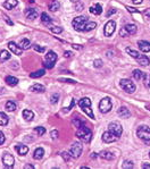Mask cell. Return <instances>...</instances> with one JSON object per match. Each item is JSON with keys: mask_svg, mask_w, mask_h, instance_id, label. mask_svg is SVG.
<instances>
[{"mask_svg": "<svg viewBox=\"0 0 150 169\" xmlns=\"http://www.w3.org/2000/svg\"><path fill=\"white\" fill-rule=\"evenodd\" d=\"M2 162L5 164L6 167H13L14 166V162H15V160H14V157L9 153H6L4 157H2Z\"/></svg>", "mask_w": 150, "mask_h": 169, "instance_id": "cell-12", "label": "cell"}, {"mask_svg": "<svg viewBox=\"0 0 150 169\" xmlns=\"http://www.w3.org/2000/svg\"><path fill=\"white\" fill-rule=\"evenodd\" d=\"M108 129H109V132L114 134L116 137H119V136L122 135V133H123V127L121 126V124L116 123V122L109 124Z\"/></svg>", "mask_w": 150, "mask_h": 169, "instance_id": "cell-10", "label": "cell"}, {"mask_svg": "<svg viewBox=\"0 0 150 169\" xmlns=\"http://www.w3.org/2000/svg\"><path fill=\"white\" fill-rule=\"evenodd\" d=\"M18 47L21 48L22 50H27V49H30L31 43H30V41H29L27 39H22L21 42H20V44H18Z\"/></svg>", "mask_w": 150, "mask_h": 169, "instance_id": "cell-24", "label": "cell"}, {"mask_svg": "<svg viewBox=\"0 0 150 169\" xmlns=\"http://www.w3.org/2000/svg\"><path fill=\"white\" fill-rule=\"evenodd\" d=\"M126 9H127L130 13H138V11H136V9H134V8H131V7H126Z\"/></svg>", "mask_w": 150, "mask_h": 169, "instance_id": "cell-50", "label": "cell"}, {"mask_svg": "<svg viewBox=\"0 0 150 169\" xmlns=\"http://www.w3.org/2000/svg\"><path fill=\"white\" fill-rule=\"evenodd\" d=\"M8 124V116L5 113H0V126H6Z\"/></svg>", "mask_w": 150, "mask_h": 169, "instance_id": "cell-31", "label": "cell"}, {"mask_svg": "<svg viewBox=\"0 0 150 169\" xmlns=\"http://www.w3.org/2000/svg\"><path fill=\"white\" fill-rule=\"evenodd\" d=\"M73 48H74V49H78V50L82 49V47H80L78 44H73Z\"/></svg>", "mask_w": 150, "mask_h": 169, "instance_id": "cell-54", "label": "cell"}, {"mask_svg": "<svg viewBox=\"0 0 150 169\" xmlns=\"http://www.w3.org/2000/svg\"><path fill=\"white\" fill-rule=\"evenodd\" d=\"M96 26H97V23H94V22H88L85 24V26H84V31L85 32L92 31L93 29H96Z\"/></svg>", "mask_w": 150, "mask_h": 169, "instance_id": "cell-33", "label": "cell"}, {"mask_svg": "<svg viewBox=\"0 0 150 169\" xmlns=\"http://www.w3.org/2000/svg\"><path fill=\"white\" fill-rule=\"evenodd\" d=\"M90 13L93 14V15H100L103 13V7L99 5V4H96L90 7Z\"/></svg>", "mask_w": 150, "mask_h": 169, "instance_id": "cell-18", "label": "cell"}, {"mask_svg": "<svg viewBox=\"0 0 150 169\" xmlns=\"http://www.w3.org/2000/svg\"><path fill=\"white\" fill-rule=\"evenodd\" d=\"M6 109H7V111H15L16 109H17V106H16V103L14 101H7V103H6Z\"/></svg>", "mask_w": 150, "mask_h": 169, "instance_id": "cell-29", "label": "cell"}, {"mask_svg": "<svg viewBox=\"0 0 150 169\" xmlns=\"http://www.w3.org/2000/svg\"><path fill=\"white\" fill-rule=\"evenodd\" d=\"M117 113H118L122 118H129L130 116H131L129 109H127L126 107H121L118 110H117Z\"/></svg>", "mask_w": 150, "mask_h": 169, "instance_id": "cell-19", "label": "cell"}, {"mask_svg": "<svg viewBox=\"0 0 150 169\" xmlns=\"http://www.w3.org/2000/svg\"><path fill=\"white\" fill-rule=\"evenodd\" d=\"M142 168H149L150 169V164H143Z\"/></svg>", "mask_w": 150, "mask_h": 169, "instance_id": "cell-56", "label": "cell"}, {"mask_svg": "<svg viewBox=\"0 0 150 169\" xmlns=\"http://www.w3.org/2000/svg\"><path fill=\"white\" fill-rule=\"evenodd\" d=\"M116 9H115V8H113V9H110V11H108V13H107V17H109V16H112V15H114L115 13H116Z\"/></svg>", "mask_w": 150, "mask_h": 169, "instance_id": "cell-49", "label": "cell"}, {"mask_svg": "<svg viewBox=\"0 0 150 169\" xmlns=\"http://www.w3.org/2000/svg\"><path fill=\"white\" fill-rule=\"evenodd\" d=\"M132 2H133L134 5H140V4L142 2V0H132Z\"/></svg>", "mask_w": 150, "mask_h": 169, "instance_id": "cell-52", "label": "cell"}, {"mask_svg": "<svg viewBox=\"0 0 150 169\" xmlns=\"http://www.w3.org/2000/svg\"><path fill=\"white\" fill-rule=\"evenodd\" d=\"M149 158H150V152H149Z\"/></svg>", "mask_w": 150, "mask_h": 169, "instance_id": "cell-58", "label": "cell"}, {"mask_svg": "<svg viewBox=\"0 0 150 169\" xmlns=\"http://www.w3.org/2000/svg\"><path fill=\"white\" fill-rule=\"evenodd\" d=\"M23 118L25 119L26 122H31L32 119L34 118V113L31 111V110L25 109V110H23Z\"/></svg>", "mask_w": 150, "mask_h": 169, "instance_id": "cell-20", "label": "cell"}, {"mask_svg": "<svg viewBox=\"0 0 150 169\" xmlns=\"http://www.w3.org/2000/svg\"><path fill=\"white\" fill-rule=\"evenodd\" d=\"M15 150L18 152L20 155H25L29 152V148L26 145H23V144H17V145H15Z\"/></svg>", "mask_w": 150, "mask_h": 169, "instance_id": "cell-16", "label": "cell"}, {"mask_svg": "<svg viewBox=\"0 0 150 169\" xmlns=\"http://www.w3.org/2000/svg\"><path fill=\"white\" fill-rule=\"evenodd\" d=\"M78 106L91 119H94V113H93L92 109H91V100L89 98H82L78 101Z\"/></svg>", "mask_w": 150, "mask_h": 169, "instance_id": "cell-2", "label": "cell"}, {"mask_svg": "<svg viewBox=\"0 0 150 169\" xmlns=\"http://www.w3.org/2000/svg\"><path fill=\"white\" fill-rule=\"evenodd\" d=\"M5 135H4V133H2V132H0V145H1V144H4L5 143Z\"/></svg>", "mask_w": 150, "mask_h": 169, "instance_id": "cell-46", "label": "cell"}, {"mask_svg": "<svg viewBox=\"0 0 150 169\" xmlns=\"http://www.w3.org/2000/svg\"><path fill=\"white\" fill-rule=\"evenodd\" d=\"M62 155H63V158H64V160H66V161H68V160H69V157H71V154L68 153V152H63Z\"/></svg>", "mask_w": 150, "mask_h": 169, "instance_id": "cell-44", "label": "cell"}, {"mask_svg": "<svg viewBox=\"0 0 150 169\" xmlns=\"http://www.w3.org/2000/svg\"><path fill=\"white\" fill-rule=\"evenodd\" d=\"M50 30H51V32L52 33H55V34H59V33H62L63 32V29L62 27H59V26H54V27H51Z\"/></svg>", "mask_w": 150, "mask_h": 169, "instance_id": "cell-41", "label": "cell"}, {"mask_svg": "<svg viewBox=\"0 0 150 169\" xmlns=\"http://www.w3.org/2000/svg\"><path fill=\"white\" fill-rule=\"evenodd\" d=\"M59 7H60V5H59V2H58L57 0H51V1L49 2V9L51 11H58Z\"/></svg>", "mask_w": 150, "mask_h": 169, "instance_id": "cell-27", "label": "cell"}, {"mask_svg": "<svg viewBox=\"0 0 150 169\" xmlns=\"http://www.w3.org/2000/svg\"><path fill=\"white\" fill-rule=\"evenodd\" d=\"M5 82L9 85V86H15L18 84V78H16L14 76H7L5 78Z\"/></svg>", "mask_w": 150, "mask_h": 169, "instance_id": "cell-21", "label": "cell"}, {"mask_svg": "<svg viewBox=\"0 0 150 169\" xmlns=\"http://www.w3.org/2000/svg\"><path fill=\"white\" fill-rule=\"evenodd\" d=\"M126 52L129 53L131 57H133V58H135V59H138V58H140L141 57V55H140L138 51H134V50H132V49H130V48H126Z\"/></svg>", "mask_w": 150, "mask_h": 169, "instance_id": "cell-35", "label": "cell"}, {"mask_svg": "<svg viewBox=\"0 0 150 169\" xmlns=\"http://www.w3.org/2000/svg\"><path fill=\"white\" fill-rule=\"evenodd\" d=\"M143 83L145 87H150V75L148 73H143Z\"/></svg>", "mask_w": 150, "mask_h": 169, "instance_id": "cell-37", "label": "cell"}, {"mask_svg": "<svg viewBox=\"0 0 150 169\" xmlns=\"http://www.w3.org/2000/svg\"><path fill=\"white\" fill-rule=\"evenodd\" d=\"M133 77H134L136 81H140L143 77V72H141L140 69H134L133 71Z\"/></svg>", "mask_w": 150, "mask_h": 169, "instance_id": "cell-36", "label": "cell"}, {"mask_svg": "<svg viewBox=\"0 0 150 169\" xmlns=\"http://www.w3.org/2000/svg\"><path fill=\"white\" fill-rule=\"evenodd\" d=\"M17 5H18V1L17 0H6L2 6H4L5 9H13Z\"/></svg>", "mask_w": 150, "mask_h": 169, "instance_id": "cell-17", "label": "cell"}, {"mask_svg": "<svg viewBox=\"0 0 150 169\" xmlns=\"http://www.w3.org/2000/svg\"><path fill=\"white\" fill-rule=\"evenodd\" d=\"M115 29H116V23L115 21H109L107 22V24L105 25V35L106 36H112L113 33L115 32Z\"/></svg>", "mask_w": 150, "mask_h": 169, "instance_id": "cell-11", "label": "cell"}, {"mask_svg": "<svg viewBox=\"0 0 150 169\" xmlns=\"http://www.w3.org/2000/svg\"><path fill=\"white\" fill-rule=\"evenodd\" d=\"M138 31V27L134 24H127L124 27H122V30L119 31V35L121 36H127V35H133Z\"/></svg>", "mask_w": 150, "mask_h": 169, "instance_id": "cell-8", "label": "cell"}, {"mask_svg": "<svg viewBox=\"0 0 150 169\" xmlns=\"http://www.w3.org/2000/svg\"><path fill=\"white\" fill-rule=\"evenodd\" d=\"M100 157L103 159H106V160H112V159L114 158V155L110 153L109 151H103V152L100 153Z\"/></svg>", "mask_w": 150, "mask_h": 169, "instance_id": "cell-34", "label": "cell"}, {"mask_svg": "<svg viewBox=\"0 0 150 169\" xmlns=\"http://www.w3.org/2000/svg\"><path fill=\"white\" fill-rule=\"evenodd\" d=\"M50 135H51V137L55 140V138L58 137V132H57V131H52L51 133H50Z\"/></svg>", "mask_w": 150, "mask_h": 169, "instance_id": "cell-48", "label": "cell"}, {"mask_svg": "<svg viewBox=\"0 0 150 169\" xmlns=\"http://www.w3.org/2000/svg\"><path fill=\"white\" fill-rule=\"evenodd\" d=\"M60 82H66V83H76L74 80H67V78H59Z\"/></svg>", "mask_w": 150, "mask_h": 169, "instance_id": "cell-47", "label": "cell"}, {"mask_svg": "<svg viewBox=\"0 0 150 169\" xmlns=\"http://www.w3.org/2000/svg\"><path fill=\"white\" fill-rule=\"evenodd\" d=\"M93 66L97 67V68H99V67L103 66V62H101L100 59H96V60L93 62Z\"/></svg>", "mask_w": 150, "mask_h": 169, "instance_id": "cell-42", "label": "cell"}, {"mask_svg": "<svg viewBox=\"0 0 150 169\" xmlns=\"http://www.w3.org/2000/svg\"><path fill=\"white\" fill-rule=\"evenodd\" d=\"M44 74H46V71H44V69H39V71H36V72H34V73H31V74H30V77H31V78H38V77L43 76Z\"/></svg>", "mask_w": 150, "mask_h": 169, "instance_id": "cell-30", "label": "cell"}, {"mask_svg": "<svg viewBox=\"0 0 150 169\" xmlns=\"http://www.w3.org/2000/svg\"><path fill=\"white\" fill-rule=\"evenodd\" d=\"M25 168L27 169V168H31V169H33L34 168V167H33V166H31V164H27V166H25Z\"/></svg>", "mask_w": 150, "mask_h": 169, "instance_id": "cell-55", "label": "cell"}, {"mask_svg": "<svg viewBox=\"0 0 150 169\" xmlns=\"http://www.w3.org/2000/svg\"><path fill=\"white\" fill-rule=\"evenodd\" d=\"M64 56L67 57V58H68V57L72 56V52H71V51H65V52H64Z\"/></svg>", "mask_w": 150, "mask_h": 169, "instance_id": "cell-51", "label": "cell"}, {"mask_svg": "<svg viewBox=\"0 0 150 169\" xmlns=\"http://www.w3.org/2000/svg\"><path fill=\"white\" fill-rule=\"evenodd\" d=\"M58 99H59V94L55 93V94H52L51 98H50V102H51L52 104H55V103L58 102Z\"/></svg>", "mask_w": 150, "mask_h": 169, "instance_id": "cell-40", "label": "cell"}, {"mask_svg": "<svg viewBox=\"0 0 150 169\" xmlns=\"http://www.w3.org/2000/svg\"><path fill=\"white\" fill-rule=\"evenodd\" d=\"M90 157H91V158H96V157H97V155H96V153H91V155H90Z\"/></svg>", "mask_w": 150, "mask_h": 169, "instance_id": "cell-57", "label": "cell"}, {"mask_svg": "<svg viewBox=\"0 0 150 169\" xmlns=\"http://www.w3.org/2000/svg\"><path fill=\"white\" fill-rule=\"evenodd\" d=\"M34 132L39 134V136H42L43 134L46 133V128L44 127H35L34 128Z\"/></svg>", "mask_w": 150, "mask_h": 169, "instance_id": "cell-38", "label": "cell"}, {"mask_svg": "<svg viewBox=\"0 0 150 169\" xmlns=\"http://www.w3.org/2000/svg\"><path fill=\"white\" fill-rule=\"evenodd\" d=\"M136 135L139 136V138H141L142 141L145 142H148L150 141V128L148 126H140L138 128V132H136Z\"/></svg>", "mask_w": 150, "mask_h": 169, "instance_id": "cell-7", "label": "cell"}, {"mask_svg": "<svg viewBox=\"0 0 150 169\" xmlns=\"http://www.w3.org/2000/svg\"><path fill=\"white\" fill-rule=\"evenodd\" d=\"M112 108H113V103H112V100L108 97L104 98L99 103V110L103 113H109L112 110Z\"/></svg>", "mask_w": 150, "mask_h": 169, "instance_id": "cell-5", "label": "cell"}, {"mask_svg": "<svg viewBox=\"0 0 150 169\" xmlns=\"http://www.w3.org/2000/svg\"><path fill=\"white\" fill-rule=\"evenodd\" d=\"M145 15L148 17V18H150V8L149 9H147V11H145Z\"/></svg>", "mask_w": 150, "mask_h": 169, "instance_id": "cell-53", "label": "cell"}, {"mask_svg": "<svg viewBox=\"0 0 150 169\" xmlns=\"http://www.w3.org/2000/svg\"><path fill=\"white\" fill-rule=\"evenodd\" d=\"M57 60V55L54 51H48V53L46 55V62H43V65L48 68V69H51L55 62Z\"/></svg>", "mask_w": 150, "mask_h": 169, "instance_id": "cell-9", "label": "cell"}, {"mask_svg": "<svg viewBox=\"0 0 150 169\" xmlns=\"http://www.w3.org/2000/svg\"><path fill=\"white\" fill-rule=\"evenodd\" d=\"M25 14H26V17H27L29 20H35L36 17H38V11H36L35 9H33V8L27 9Z\"/></svg>", "mask_w": 150, "mask_h": 169, "instance_id": "cell-23", "label": "cell"}, {"mask_svg": "<svg viewBox=\"0 0 150 169\" xmlns=\"http://www.w3.org/2000/svg\"><path fill=\"white\" fill-rule=\"evenodd\" d=\"M76 136H78L81 141H83L84 143H89L92 138V132L90 131V128L84 127V126H81V127L78 128V132H76Z\"/></svg>", "mask_w": 150, "mask_h": 169, "instance_id": "cell-1", "label": "cell"}, {"mask_svg": "<svg viewBox=\"0 0 150 169\" xmlns=\"http://www.w3.org/2000/svg\"><path fill=\"white\" fill-rule=\"evenodd\" d=\"M117 140V137L115 136L113 133H110V132H105L103 134V141H104L105 143H112V142H115Z\"/></svg>", "mask_w": 150, "mask_h": 169, "instance_id": "cell-13", "label": "cell"}, {"mask_svg": "<svg viewBox=\"0 0 150 169\" xmlns=\"http://www.w3.org/2000/svg\"><path fill=\"white\" fill-rule=\"evenodd\" d=\"M119 86L122 87L123 90H124L125 92L127 93H133L135 91V84L132 81H130L127 78H123V80H121V82H119Z\"/></svg>", "mask_w": 150, "mask_h": 169, "instance_id": "cell-4", "label": "cell"}, {"mask_svg": "<svg viewBox=\"0 0 150 169\" xmlns=\"http://www.w3.org/2000/svg\"><path fill=\"white\" fill-rule=\"evenodd\" d=\"M133 167H134V166H133V162L130 161V160H125L124 164H123V168H125V169L133 168Z\"/></svg>", "mask_w": 150, "mask_h": 169, "instance_id": "cell-39", "label": "cell"}, {"mask_svg": "<svg viewBox=\"0 0 150 169\" xmlns=\"http://www.w3.org/2000/svg\"><path fill=\"white\" fill-rule=\"evenodd\" d=\"M82 150H83L82 144L80 143V142H75V143L72 144V146H71V149H69V154H71L72 158L78 159L81 157Z\"/></svg>", "mask_w": 150, "mask_h": 169, "instance_id": "cell-6", "label": "cell"}, {"mask_svg": "<svg viewBox=\"0 0 150 169\" xmlns=\"http://www.w3.org/2000/svg\"><path fill=\"white\" fill-rule=\"evenodd\" d=\"M138 46H139V49L141 50V51H143V52L150 51V42L141 40V41L138 42Z\"/></svg>", "mask_w": 150, "mask_h": 169, "instance_id": "cell-15", "label": "cell"}, {"mask_svg": "<svg viewBox=\"0 0 150 169\" xmlns=\"http://www.w3.org/2000/svg\"><path fill=\"white\" fill-rule=\"evenodd\" d=\"M30 91H32V92H44L46 91V87L43 86L42 84H34V85H32L31 87H30Z\"/></svg>", "mask_w": 150, "mask_h": 169, "instance_id": "cell-22", "label": "cell"}, {"mask_svg": "<svg viewBox=\"0 0 150 169\" xmlns=\"http://www.w3.org/2000/svg\"><path fill=\"white\" fill-rule=\"evenodd\" d=\"M8 59H11V53L7 50H1L0 51V62H4Z\"/></svg>", "mask_w": 150, "mask_h": 169, "instance_id": "cell-25", "label": "cell"}, {"mask_svg": "<svg viewBox=\"0 0 150 169\" xmlns=\"http://www.w3.org/2000/svg\"><path fill=\"white\" fill-rule=\"evenodd\" d=\"M8 48H9V50H11L14 55H16V56H21L22 52H23V50L16 44L15 42H9V43H8Z\"/></svg>", "mask_w": 150, "mask_h": 169, "instance_id": "cell-14", "label": "cell"}, {"mask_svg": "<svg viewBox=\"0 0 150 169\" xmlns=\"http://www.w3.org/2000/svg\"><path fill=\"white\" fill-rule=\"evenodd\" d=\"M73 124H74V125H75V126H76V127H81V126H82L83 125V123H81V122H80V120H78V119H74V120H73Z\"/></svg>", "mask_w": 150, "mask_h": 169, "instance_id": "cell-45", "label": "cell"}, {"mask_svg": "<svg viewBox=\"0 0 150 169\" xmlns=\"http://www.w3.org/2000/svg\"><path fill=\"white\" fill-rule=\"evenodd\" d=\"M43 154H44V150L42 148H38L34 151V153H33V158L35 159V160H40L43 157Z\"/></svg>", "mask_w": 150, "mask_h": 169, "instance_id": "cell-26", "label": "cell"}, {"mask_svg": "<svg viewBox=\"0 0 150 169\" xmlns=\"http://www.w3.org/2000/svg\"><path fill=\"white\" fill-rule=\"evenodd\" d=\"M33 48H34V50L38 52H44V48H42V47L40 46H38V44H35V46H33Z\"/></svg>", "mask_w": 150, "mask_h": 169, "instance_id": "cell-43", "label": "cell"}, {"mask_svg": "<svg viewBox=\"0 0 150 169\" xmlns=\"http://www.w3.org/2000/svg\"><path fill=\"white\" fill-rule=\"evenodd\" d=\"M41 21L44 25H48V24H50V23H51V18L48 16L47 13H42L41 14Z\"/></svg>", "mask_w": 150, "mask_h": 169, "instance_id": "cell-32", "label": "cell"}, {"mask_svg": "<svg viewBox=\"0 0 150 169\" xmlns=\"http://www.w3.org/2000/svg\"><path fill=\"white\" fill-rule=\"evenodd\" d=\"M87 23H88V17H85V16H78V17H75L73 20L72 25L76 31L82 32L84 31V26H85Z\"/></svg>", "mask_w": 150, "mask_h": 169, "instance_id": "cell-3", "label": "cell"}, {"mask_svg": "<svg viewBox=\"0 0 150 169\" xmlns=\"http://www.w3.org/2000/svg\"><path fill=\"white\" fill-rule=\"evenodd\" d=\"M136 60H138V62H139L141 66H147V65L150 64V59L147 56H141L140 58H138Z\"/></svg>", "mask_w": 150, "mask_h": 169, "instance_id": "cell-28", "label": "cell"}]
</instances>
